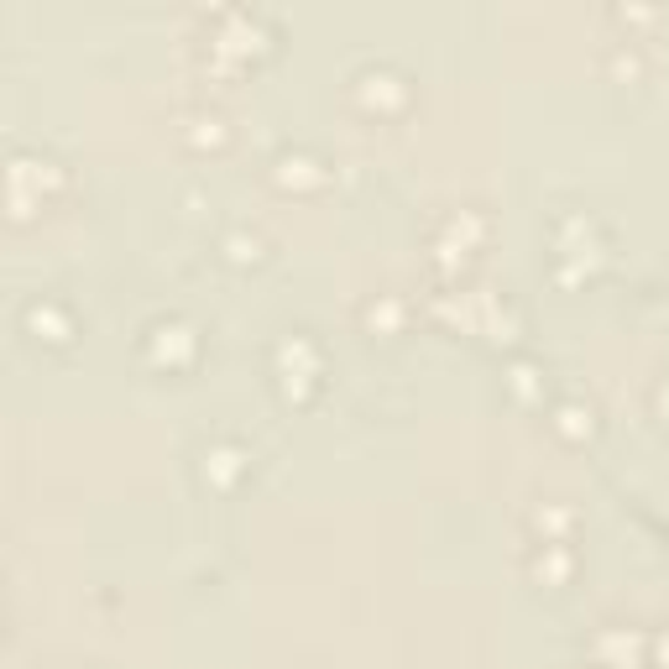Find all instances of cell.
Instances as JSON below:
<instances>
[{
    "label": "cell",
    "mask_w": 669,
    "mask_h": 669,
    "mask_svg": "<svg viewBox=\"0 0 669 669\" xmlns=\"http://www.w3.org/2000/svg\"><path fill=\"white\" fill-rule=\"evenodd\" d=\"M27 330H53V340H68V314L58 309V304H32L27 309Z\"/></svg>",
    "instance_id": "cell-3"
},
{
    "label": "cell",
    "mask_w": 669,
    "mask_h": 669,
    "mask_svg": "<svg viewBox=\"0 0 669 669\" xmlns=\"http://www.w3.org/2000/svg\"><path fill=\"white\" fill-rule=\"evenodd\" d=\"M6 183H11V204H27L32 194L27 189H48V183H58V168L48 163V157H16L11 163V173H6Z\"/></svg>",
    "instance_id": "cell-1"
},
{
    "label": "cell",
    "mask_w": 669,
    "mask_h": 669,
    "mask_svg": "<svg viewBox=\"0 0 669 669\" xmlns=\"http://www.w3.org/2000/svg\"><path fill=\"white\" fill-rule=\"evenodd\" d=\"M204 460H215V471H220V476H230V471L241 466V455H236V450H215V455H204Z\"/></svg>",
    "instance_id": "cell-5"
},
{
    "label": "cell",
    "mask_w": 669,
    "mask_h": 669,
    "mask_svg": "<svg viewBox=\"0 0 669 669\" xmlns=\"http://www.w3.org/2000/svg\"><path fill=\"white\" fill-rule=\"evenodd\" d=\"M356 84H361V95H366V100H382V95H403V84L392 79L387 68H366V74H361Z\"/></svg>",
    "instance_id": "cell-4"
},
{
    "label": "cell",
    "mask_w": 669,
    "mask_h": 669,
    "mask_svg": "<svg viewBox=\"0 0 669 669\" xmlns=\"http://www.w3.org/2000/svg\"><path fill=\"white\" fill-rule=\"evenodd\" d=\"M152 356L157 361H189L194 356V335H189V325H178V319H173V325H152Z\"/></svg>",
    "instance_id": "cell-2"
}]
</instances>
